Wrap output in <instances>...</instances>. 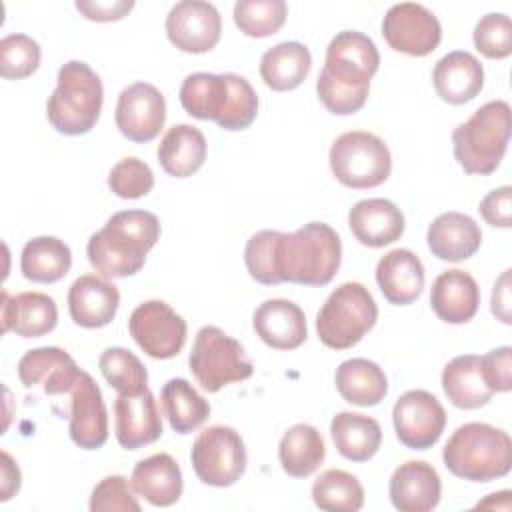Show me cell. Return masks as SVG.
I'll list each match as a JSON object with an SVG mask.
<instances>
[{
  "label": "cell",
  "mask_w": 512,
  "mask_h": 512,
  "mask_svg": "<svg viewBox=\"0 0 512 512\" xmlns=\"http://www.w3.org/2000/svg\"><path fill=\"white\" fill-rule=\"evenodd\" d=\"M130 484L138 496L152 506H172L182 496V472L178 462L166 454H152L140 460L130 476Z\"/></svg>",
  "instance_id": "28"
},
{
  "label": "cell",
  "mask_w": 512,
  "mask_h": 512,
  "mask_svg": "<svg viewBox=\"0 0 512 512\" xmlns=\"http://www.w3.org/2000/svg\"><path fill=\"white\" fill-rule=\"evenodd\" d=\"M338 394L356 406H376L388 392L384 370L368 358L344 360L334 374Z\"/></svg>",
  "instance_id": "30"
},
{
  "label": "cell",
  "mask_w": 512,
  "mask_h": 512,
  "mask_svg": "<svg viewBox=\"0 0 512 512\" xmlns=\"http://www.w3.org/2000/svg\"><path fill=\"white\" fill-rule=\"evenodd\" d=\"M388 492L396 510L428 512L440 502L442 482L432 464L422 460H408L392 472Z\"/></svg>",
  "instance_id": "19"
},
{
  "label": "cell",
  "mask_w": 512,
  "mask_h": 512,
  "mask_svg": "<svg viewBox=\"0 0 512 512\" xmlns=\"http://www.w3.org/2000/svg\"><path fill=\"white\" fill-rule=\"evenodd\" d=\"M388 46L408 56H428L442 40L440 20L418 2H400L388 8L382 20Z\"/></svg>",
  "instance_id": "13"
},
{
  "label": "cell",
  "mask_w": 512,
  "mask_h": 512,
  "mask_svg": "<svg viewBox=\"0 0 512 512\" xmlns=\"http://www.w3.org/2000/svg\"><path fill=\"white\" fill-rule=\"evenodd\" d=\"M134 494L136 492H134L132 484H128V480L124 476H120V474L106 476L92 490L90 510L92 512H108V510L140 512V504Z\"/></svg>",
  "instance_id": "45"
},
{
  "label": "cell",
  "mask_w": 512,
  "mask_h": 512,
  "mask_svg": "<svg viewBox=\"0 0 512 512\" xmlns=\"http://www.w3.org/2000/svg\"><path fill=\"white\" fill-rule=\"evenodd\" d=\"M442 460L444 466L462 480L490 482L510 472L512 440L508 432L496 426L468 422L452 432L444 446Z\"/></svg>",
  "instance_id": "5"
},
{
  "label": "cell",
  "mask_w": 512,
  "mask_h": 512,
  "mask_svg": "<svg viewBox=\"0 0 512 512\" xmlns=\"http://www.w3.org/2000/svg\"><path fill=\"white\" fill-rule=\"evenodd\" d=\"M326 456V446L322 434L312 424L290 426L280 444L278 458L282 470L292 478H306L320 468Z\"/></svg>",
  "instance_id": "34"
},
{
  "label": "cell",
  "mask_w": 512,
  "mask_h": 512,
  "mask_svg": "<svg viewBox=\"0 0 512 512\" xmlns=\"http://www.w3.org/2000/svg\"><path fill=\"white\" fill-rule=\"evenodd\" d=\"M328 162L334 178L352 190L380 186L392 170V156L384 140L364 130L338 136L330 146Z\"/></svg>",
  "instance_id": "10"
},
{
  "label": "cell",
  "mask_w": 512,
  "mask_h": 512,
  "mask_svg": "<svg viewBox=\"0 0 512 512\" xmlns=\"http://www.w3.org/2000/svg\"><path fill=\"white\" fill-rule=\"evenodd\" d=\"M392 422L400 444L410 450H428L444 432L446 410L434 394L408 390L396 400Z\"/></svg>",
  "instance_id": "14"
},
{
  "label": "cell",
  "mask_w": 512,
  "mask_h": 512,
  "mask_svg": "<svg viewBox=\"0 0 512 512\" xmlns=\"http://www.w3.org/2000/svg\"><path fill=\"white\" fill-rule=\"evenodd\" d=\"M348 226L360 244L368 248H382L402 236L404 214L386 198H366L350 208Z\"/></svg>",
  "instance_id": "22"
},
{
  "label": "cell",
  "mask_w": 512,
  "mask_h": 512,
  "mask_svg": "<svg viewBox=\"0 0 512 512\" xmlns=\"http://www.w3.org/2000/svg\"><path fill=\"white\" fill-rule=\"evenodd\" d=\"M114 118L124 138L146 144L154 140L164 126L166 100L156 86L134 82L120 92Z\"/></svg>",
  "instance_id": "15"
},
{
  "label": "cell",
  "mask_w": 512,
  "mask_h": 512,
  "mask_svg": "<svg viewBox=\"0 0 512 512\" xmlns=\"http://www.w3.org/2000/svg\"><path fill=\"white\" fill-rule=\"evenodd\" d=\"M188 366L200 388L210 394L232 382H242L254 372L242 344L218 326H202L196 332Z\"/></svg>",
  "instance_id": "9"
},
{
  "label": "cell",
  "mask_w": 512,
  "mask_h": 512,
  "mask_svg": "<svg viewBox=\"0 0 512 512\" xmlns=\"http://www.w3.org/2000/svg\"><path fill=\"white\" fill-rule=\"evenodd\" d=\"M40 44L28 34H8L0 40V74L8 80L32 76L40 66Z\"/></svg>",
  "instance_id": "40"
},
{
  "label": "cell",
  "mask_w": 512,
  "mask_h": 512,
  "mask_svg": "<svg viewBox=\"0 0 512 512\" xmlns=\"http://www.w3.org/2000/svg\"><path fill=\"white\" fill-rule=\"evenodd\" d=\"M58 308L44 292H20L10 296L2 290V332L22 338H40L56 328Z\"/></svg>",
  "instance_id": "23"
},
{
  "label": "cell",
  "mask_w": 512,
  "mask_h": 512,
  "mask_svg": "<svg viewBox=\"0 0 512 512\" xmlns=\"http://www.w3.org/2000/svg\"><path fill=\"white\" fill-rule=\"evenodd\" d=\"M206 160V138L190 124H174L158 144V162L162 170L176 178L192 176Z\"/></svg>",
  "instance_id": "29"
},
{
  "label": "cell",
  "mask_w": 512,
  "mask_h": 512,
  "mask_svg": "<svg viewBox=\"0 0 512 512\" xmlns=\"http://www.w3.org/2000/svg\"><path fill=\"white\" fill-rule=\"evenodd\" d=\"M378 306L360 282H344L322 304L316 314V332L324 346L346 350L358 344L376 324Z\"/></svg>",
  "instance_id": "8"
},
{
  "label": "cell",
  "mask_w": 512,
  "mask_h": 512,
  "mask_svg": "<svg viewBox=\"0 0 512 512\" xmlns=\"http://www.w3.org/2000/svg\"><path fill=\"white\" fill-rule=\"evenodd\" d=\"M492 314L504 322L510 324L512 316H510V270H504L500 274V278L494 284L492 290Z\"/></svg>",
  "instance_id": "49"
},
{
  "label": "cell",
  "mask_w": 512,
  "mask_h": 512,
  "mask_svg": "<svg viewBox=\"0 0 512 512\" xmlns=\"http://www.w3.org/2000/svg\"><path fill=\"white\" fill-rule=\"evenodd\" d=\"M162 412L178 434H188L202 426L210 416V404L184 378H170L160 392Z\"/></svg>",
  "instance_id": "36"
},
{
  "label": "cell",
  "mask_w": 512,
  "mask_h": 512,
  "mask_svg": "<svg viewBox=\"0 0 512 512\" xmlns=\"http://www.w3.org/2000/svg\"><path fill=\"white\" fill-rule=\"evenodd\" d=\"M312 68L310 50L302 42H280L260 58V76L276 92L298 88Z\"/></svg>",
  "instance_id": "33"
},
{
  "label": "cell",
  "mask_w": 512,
  "mask_h": 512,
  "mask_svg": "<svg viewBox=\"0 0 512 512\" xmlns=\"http://www.w3.org/2000/svg\"><path fill=\"white\" fill-rule=\"evenodd\" d=\"M160 238V220L148 210H122L88 240L86 254L102 278H126L142 270Z\"/></svg>",
  "instance_id": "2"
},
{
  "label": "cell",
  "mask_w": 512,
  "mask_h": 512,
  "mask_svg": "<svg viewBox=\"0 0 512 512\" xmlns=\"http://www.w3.org/2000/svg\"><path fill=\"white\" fill-rule=\"evenodd\" d=\"M98 368L106 382L122 396H134L148 388V372L144 364L126 348H106L98 358Z\"/></svg>",
  "instance_id": "38"
},
{
  "label": "cell",
  "mask_w": 512,
  "mask_h": 512,
  "mask_svg": "<svg viewBox=\"0 0 512 512\" xmlns=\"http://www.w3.org/2000/svg\"><path fill=\"white\" fill-rule=\"evenodd\" d=\"M330 436L340 456L352 462L370 460L382 444L380 424L358 412H338L330 422Z\"/></svg>",
  "instance_id": "32"
},
{
  "label": "cell",
  "mask_w": 512,
  "mask_h": 512,
  "mask_svg": "<svg viewBox=\"0 0 512 512\" xmlns=\"http://www.w3.org/2000/svg\"><path fill=\"white\" fill-rule=\"evenodd\" d=\"M480 216L496 228H510L512 226V188L500 186L488 192L478 206Z\"/></svg>",
  "instance_id": "47"
},
{
  "label": "cell",
  "mask_w": 512,
  "mask_h": 512,
  "mask_svg": "<svg viewBox=\"0 0 512 512\" xmlns=\"http://www.w3.org/2000/svg\"><path fill=\"white\" fill-rule=\"evenodd\" d=\"M114 434L122 448L138 450L162 436V418L154 394L146 388L114 400Z\"/></svg>",
  "instance_id": "18"
},
{
  "label": "cell",
  "mask_w": 512,
  "mask_h": 512,
  "mask_svg": "<svg viewBox=\"0 0 512 512\" xmlns=\"http://www.w3.org/2000/svg\"><path fill=\"white\" fill-rule=\"evenodd\" d=\"M20 488V470L14 464L12 456L8 452H2V496L0 500L6 502L12 498Z\"/></svg>",
  "instance_id": "50"
},
{
  "label": "cell",
  "mask_w": 512,
  "mask_h": 512,
  "mask_svg": "<svg viewBox=\"0 0 512 512\" xmlns=\"http://www.w3.org/2000/svg\"><path fill=\"white\" fill-rule=\"evenodd\" d=\"M222 32V18L214 4L202 0L176 2L166 16V36L182 52H210Z\"/></svg>",
  "instance_id": "16"
},
{
  "label": "cell",
  "mask_w": 512,
  "mask_h": 512,
  "mask_svg": "<svg viewBox=\"0 0 512 512\" xmlns=\"http://www.w3.org/2000/svg\"><path fill=\"white\" fill-rule=\"evenodd\" d=\"M426 242L438 260L462 262L474 256L482 244V232L474 218L462 212H444L432 220Z\"/></svg>",
  "instance_id": "24"
},
{
  "label": "cell",
  "mask_w": 512,
  "mask_h": 512,
  "mask_svg": "<svg viewBox=\"0 0 512 512\" xmlns=\"http://www.w3.org/2000/svg\"><path fill=\"white\" fill-rule=\"evenodd\" d=\"M58 84L46 102L48 122L66 136H80L100 118L104 88L100 76L80 60H70L58 70Z\"/></svg>",
  "instance_id": "6"
},
{
  "label": "cell",
  "mask_w": 512,
  "mask_h": 512,
  "mask_svg": "<svg viewBox=\"0 0 512 512\" xmlns=\"http://www.w3.org/2000/svg\"><path fill=\"white\" fill-rule=\"evenodd\" d=\"M190 460L202 484L226 488L240 480L248 458L242 436L230 426L216 424L196 436Z\"/></svg>",
  "instance_id": "11"
},
{
  "label": "cell",
  "mask_w": 512,
  "mask_h": 512,
  "mask_svg": "<svg viewBox=\"0 0 512 512\" xmlns=\"http://www.w3.org/2000/svg\"><path fill=\"white\" fill-rule=\"evenodd\" d=\"M378 64L380 54L372 38L356 30L338 32L326 48V62L316 80V94L326 110L338 116L358 112L366 104Z\"/></svg>",
  "instance_id": "1"
},
{
  "label": "cell",
  "mask_w": 512,
  "mask_h": 512,
  "mask_svg": "<svg viewBox=\"0 0 512 512\" xmlns=\"http://www.w3.org/2000/svg\"><path fill=\"white\" fill-rule=\"evenodd\" d=\"M134 8V0H76V10L94 22H114Z\"/></svg>",
  "instance_id": "48"
},
{
  "label": "cell",
  "mask_w": 512,
  "mask_h": 512,
  "mask_svg": "<svg viewBox=\"0 0 512 512\" xmlns=\"http://www.w3.org/2000/svg\"><path fill=\"white\" fill-rule=\"evenodd\" d=\"M180 104L186 114L212 120L230 132L248 128L258 114L256 90L234 72L188 74L180 86Z\"/></svg>",
  "instance_id": "3"
},
{
  "label": "cell",
  "mask_w": 512,
  "mask_h": 512,
  "mask_svg": "<svg viewBox=\"0 0 512 512\" xmlns=\"http://www.w3.org/2000/svg\"><path fill=\"white\" fill-rule=\"evenodd\" d=\"M376 282L390 304H412L424 288V266L420 258L406 248H394L376 264Z\"/></svg>",
  "instance_id": "27"
},
{
  "label": "cell",
  "mask_w": 512,
  "mask_h": 512,
  "mask_svg": "<svg viewBox=\"0 0 512 512\" xmlns=\"http://www.w3.org/2000/svg\"><path fill=\"white\" fill-rule=\"evenodd\" d=\"M432 82L436 94L444 102L464 104L480 94L484 86V68L474 54L454 50L436 62Z\"/></svg>",
  "instance_id": "25"
},
{
  "label": "cell",
  "mask_w": 512,
  "mask_h": 512,
  "mask_svg": "<svg viewBox=\"0 0 512 512\" xmlns=\"http://www.w3.org/2000/svg\"><path fill=\"white\" fill-rule=\"evenodd\" d=\"M108 186L116 196L124 200H136L154 188V174L144 160L128 156L112 166L108 174Z\"/></svg>",
  "instance_id": "43"
},
{
  "label": "cell",
  "mask_w": 512,
  "mask_h": 512,
  "mask_svg": "<svg viewBox=\"0 0 512 512\" xmlns=\"http://www.w3.org/2000/svg\"><path fill=\"white\" fill-rule=\"evenodd\" d=\"M430 306L448 324H466L480 306V288L464 270H446L432 282Z\"/></svg>",
  "instance_id": "26"
},
{
  "label": "cell",
  "mask_w": 512,
  "mask_h": 512,
  "mask_svg": "<svg viewBox=\"0 0 512 512\" xmlns=\"http://www.w3.org/2000/svg\"><path fill=\"white\" fill-rule=\"evenodd\" d=\"M72 266L70 248L56 236H36L22 248L20 270L30 282L52 284L62 280Z\"/></svg>",
  "instance_id": "35"
},
{
  "label": "cell",
  "mask_w": 512,
  "mask_h": 512,
  "mask_svg": "<svg viewBox=\"0 0 512 512\" xmlns=\"http://www.w3.org/2000/svg\"><path fill=\"white\" fill-rule=\"evenodd\" d=\"M252 326L258 338L274 350H294L308 336L302 308L284 298L262 302L252 314Z\"/></svg>",
  "instance_id": "20"
},
{
  "label": "cell",
  "mask_w": 512,
  "mask_h": 512,
  "mask_svg": "<svg viewBox=\"0 0 512 512\" xmlns=\"http://www.w3.org/2000/svg\"><path fill=\"white\" fill-rule=\"evenodd\" d=\"M128 330L150 358L168 360L178 356L184 348L188 328L186 320L164 300H146L132 310Z\"/></svg>",
  "instance_id": "12"
},
{
  "label": "cell",
  "mask_w": 512,
  "mask_h": 512,
  "mask_svg": "<svg viewBox=\"0 0 512 512\" xmlns=\"http://www.w3.org/2000/svg\"><path fill=\"white\" fill-rule=\"evenodd\" d=\"M442 390L452 406L476 410L490 402L492 390L486 386L480 372V358L462 354L452 358L442 370Z\"/></svg>",
  "instance_id": "31"
},
{
  "label": "cell",
  "mask_w": 512,
  "mask_h": 512,
  "mask_svg": "<svg viewBox=\"0 0 512 512\" xmlns=\"http://www.w3.org/2000/svg\"><path fill=\"white\" fill-rule=\"evenodd\" d=\"M476 50L492 60H502L512 52V22L502 12L482 16L472 34Z\"/></svg>",
  "instance_id": "42"
},
{
  "label": "cell",
  "mask_w": 512,
  "mask_h": 512,
  "mask_svg": "<svg viewBox=\"0 0 512 512\" xmlns=\"http://www.w3.org/2000/svg\"><path fill=\"white\" fill-rule=\"evenodd\" d=\"M510 106L506 100H492L480 106L464 124L452 132L454 158L466 174H492L508 148Z\"/></svg>",
  "instance_id": "7"
},
{
  "label": "cell",
  "mask_w": 512,
  "mask_h": 512,
  "mask_svg": "<svg viewBox=\"0 0 512 512\" xmlns=\"http://www.w3.org/2000/svg\"><path fill=\"white\" fill-rule=\"evenodd\" d=\"M500 498L504 500V508L508 510L510 508V490H502L500 492ZM486 506H498V502H496V494H490V498L488 500H484V502H478V508H486Z\"/></svg>",
  "instance_id": "51"
},
{
  "label": "cell",
  "mask_w": 512,
  "mask_h": 512,
  "mask_svg": "<svg viewBox=\"0 0 512 512\" xmlns=\"http://www.w3.org/2000/svg\"><path fill=\"white\" fill-rule=\"evenodd\" d=\"M286 14L288 6L284 0H238L234 4V24L252 38L276 34L284 26Z\"/></svg>",
  "instance_id": "39"
},
{
  "label": "cell",
  "mask_w": 512,
  "mask_h": 512,
  "mask_svg": "<svg viewBox=\"0 0 512 512\" xmlns=\"http://www.w3.org/2000/svg\"><path fill=\"white\" fill-rule=\"evenodd\" d=\"M70 360L74 358L58 346L28 350L18 362V378L26 388H34L36 384H44L52 372H56Z\"/></svg>",
  "instance_id": "44"
},
{
  "label": "cell",
  "mask_w": 512,
  "mask_h": 512,
  "mask_svg": "<svg viewBox=\"0 0 512 512\" xmlns=\"http://www.w3.org/2000/svg\"><path fill=\"white\" fill-rule=\"evenodd\" d=\"M480 358V372L492 392L512 390V348L500 346Z\"/></svg>",
  "instance_id": "46"
},
{
  "label": "cell",
  "mask_w": 512,
  "mask_h": 512,
  "mask_svg": "<svg viewBox=\"0 0 512 512\" xmlns=\"http://www.w3.org/2000/svg\"><path fill=\"white\" fill-rule=\"evenodd\" d=\"M342 242L324 222H308L292 234H280L276 264L282 282L326 286L338 272Z\"/></svg>",
  "instance_id": "4"
},
{
  "label": "cell",
  "mask_w": 512,
  "mask_h": 512,
  "mask_svg": "<svg viewBox=\"0 0 512 512\" xmlns=\"http://www.w3.org/2000/svg\"><path fill=\"white\" fill-rule=\"evenodd\" d=\"M312 500L320 510L358 512L364 506V488L354 474L330 468L314 480Z\"/></svg>",
  "instance_id": "37"
},
{
  "label": "cell",
  "mask_w": 512,
  "mask_h": 512,
  "mask_svg": "<svg viewBox=\"0 0 512 512\" xmlns=\"http://www.w3.org/2000/svg\"><path fill=\"white\" fill-rule=\"evenodd\" d=\"M118 304V288L96 274L76 278L68 290L70 318L82 328H102L110 324L116 316Z\"/></svg>",
  "instance_id": "21"
},
{
  "label": "cell",
  "mask_w": 512,
  "mask_h": 512,
  "mask_svg": "<svg viewBox=\"0 0 512 512\" xmlns=\"http://www.w3.org/2000/svg\"><path fill=\"white\" fill-rule=\"evenodd\" d=\"M70 424L68 432L82 450H96L108 440V410L102 392L88 372H80L68 388Z\"/></svg>",
  "instance_id": "17"
},
{
  "label": "cell",
  "mask_w": 512,
  "mask_h": 512,
  "mask_svg": "<svg viewBox=\"0 0 512 512\" xmlns=\"http://www.w3.org/2000/svg\"><path fill=\"white\" fill-rule=\"evenodd\" d=\"M278 230H262L250 236L244 248V262L250 272V276L266 286H276L282 284V278L278 274V264H276V250H278V240H280Z\"/></svg>",
  "instance_id": "41"
}]
</instances>
